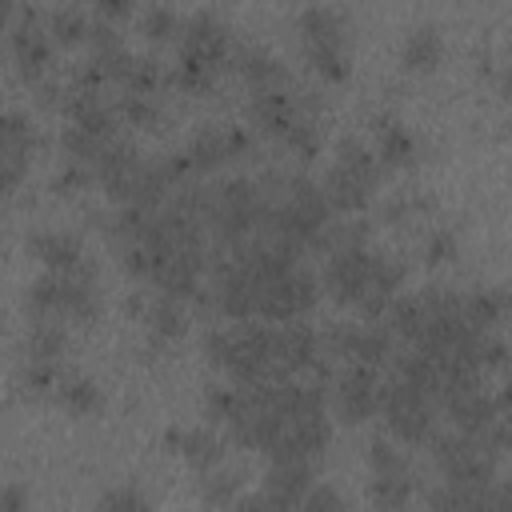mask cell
<instances>
[{
    "label": "cell",
    "instance_id": "obj_1",
    "mask_svg": "<svg viewBox=\"0 0 512 512\" xmlns=\"http://www.w3.org/2000/svg\"><path fill=\"white\" fill-rule=\"evenodd\" d=\"M204 348H208L212 364H220L240 384L276 380V372H272V324L240 320L232 328H212L204 336Z\"/></svg>",
    "mask_w": 512,
    "mask_h": 512
},
{
    "label": "cell",
    "instance_id": "obj_2",
    "mask_svg": "<svg viewBox=\"0 0 512 512\" xmlns=\"http://www.w3.org/2000/svg\"><path fill=\"white\" fill-rule=\"evenodd\" d=\"M380 172L384 168H380V160H376L372 148H364L360 140H344L340 152H336V164L324 176V200H328V208H344V212L364 208L368 196H372V188L380 184Z\"/></svg>",
    "mask_w": 512,
    "mask_h": 512
},
{
    "label": "cell",
    "instance_id": "obj_3",
    "mask_svg": "<svg viewBox=\"0 0 512 512\" xmlns=\"http://www.w3.org/2000/svg\"><path fill=\"white\" fill-rule=\"evenodd\" d=\"M376 408L384 412L392 436H400V440H408V444L428 440V432H432V400H428L424 392H416V388H408L404 380L392 376V380L380 384Z\"/></svg>",
    "mask_w": 512,
    "mask_h": 512
},
{
    "label": "cell",
    "instance_id": "obj_4",
    "mask_svg": "<svg viewBox=\"0 0 512 512\" xmlns=\"http://www.w3.org/2000/svg\"><path fill=\"white\" fill-rule=\"evenodd\" d=\"M316 276L308 268H288L284 276H276L264 292H260V304H256V320H276V324H288V320H300L312 304H316Z\"/></svg>",
    "mask_w": 512,
    "mask_h": 512
},
{
    "label": "cell",
    "instance_id": "obj_5",
    "mask_svg": "<svg viewBox=\"0 0 512 512\" xmlns=\"http://www.w3.org/2000/svg\"><path fill=\"white\" fill-rule=\"evenodd\" d=\"M180 32H184V40H180V64H196V68L216 72V64L228 52V28L212 12H192Z\"/></svg>",
    "mask_w": 512,
    "mask_h": 512
},
{
    "label": "cell",
    "instance_id": "obj_6",
    "mask_svg": "<svg viewBox=\"0 0 512 512\" xmlns=\"http://www.w3.org/2000/svg\"><path fill=\"white\" fill-rule=\"evenodd\" d=\"M372 252L364 244H348V248H336L324 264V288L340 300V304H356L364 284H368V272H372Z\"/></svg>",
    "mask_w": 512,
    "mask_h": 512
},
{
    "label": "cell",
    "instance_id": "obj_7",
    "mask_svg": "<svg viewBox=\"0 0 512 512\" xmlns=\"http://www.w3.org/2000/svg\"><path fill=\"white\" fill-rule=\"evenodd\" d=\"M336 352L348 364H364V368H384L392 356V332L384 324H360V328H340L336 332Z\"/></svg>",
    "mask_w": 512,
    "mask_h": 512
},
{
    "label": "cell",
    "instance_id": "obj_8",
    "mask_svg": "<svg viewBox=\"0 0 512 512\" xmlns=\"http://www.w3.org/2000/svg\"><path fill=\"white\" fill-rule=\"evenodd\" d=\"M308 480H312L308 460L272 464V472H268L264 484H260V496H264L268 512H296V504L308 496Z\"/></svg>",
    "mask_w": 512,
    "mask_h": 512
},
{
    "label": "cell",
    "instance_id": "obj_9",
    "mask_svg": "<svg viewBox=\"0 0 512 512\" xmlns=\"http://www.w3.org/2000/svg\"><path fill=\"white\" fill-rule=\"evenodd\" d=\"M376 396H380V372L376 368H364V364H348L340 372V384H336V404H340V416L344 420H364L376 412Z\"/></svg>",
    "mask_w": 512,
    "mask_h": 512
},
{
    "label": "cell",
    "instance_id": "obj_10",
    "mask_svg": "<svg viewBox=\"0 0 512 512\" xmlns=\"http://www.w3.org/2000/svg\"><path fill=\"white\" fill-rule=\"evenodd\" d=\"M28 144H32L28 120L20 112H0V192H8L24 176Z\"/></svg>",
    "mask_w": 512,
    "mask_h": 512
},
{
    "label": "cell",
    "instance_id": "obj_11",
    "mask_svg": "<svg viewBox=\"0 0 512 512\" xmlns=\"http://www.w3.org/2000/svg\"><path fill=\"white\" fill-rule=\"evenodd\" d=\"M500 412H504V400H496V396H488V392H480V388H472V392L448 400V416H452V424H456L464 436H484L492 424L504 420Z\"/></svg>",
    "mask_w": 512,
    "mask_h": 512
},
{
    "label": "cell",
    "instance_id": "obj_12",
    "mask_svg": "<svg viewBox=\"0 0 512 512\" xmlns=\"http://www.w3.org/2000/svg\"><path fill=\"white\" fill-rule=\"evenodd\" d=\"M400 264L396 260H372V272H368V284H364V292H360V308H364V316L368 320H376V316H384L388 312V304H392V296H396V288H400Z\"/></svg>",
    "mask_w": 512,
    "mask_h": 512
},
{
    "label": "cell",
    "instance_id": "obj_13",
    "mask_svg": "<svg viewBox=\"0 0 512 512\" xmlns=\"http://www.w3.org/2000/svg\"><path fill=\"white\" fill-rule=\"evenodd\" d=\"M300 36L304 44H344V12L328 4H312L300 12Z\"/></svg>",
    "mask_w": 512,
    "mask_h": 512
},
{
    "label": "cell",
    "instance_id": "obj_14",
    "mask_svg": "<svg viewBox=\"0 0 512 512\" xmlns=\"http://www.w3.org/2000/svg\"><path fill=\"white\" fill-rule=\"evenodd\" d=\"M28 248L44 260L48 272H68V268L84 264V260H80V244H76V236H64V232H40V236L28 240Z\"/></svg>",
    "mask_w": 512,
    "mask_h": 512
},
{
    "label": "cell",
    "instance_id": "obj_15",
    "mask_svg": "<svg viewBox=\"0 0 512 512\" xmlns=\"http://www.w3.org/2000/svg\"><path fill=\"white\" fill-rule=\"evenodd\" d=\"M12 52H16L20 68H24L28 76H36V72L48 64L52 44H48V36L36 28V20H24V24H16V32H12Z\"/></svg>",
    "mask_w": 512,
    "mask_h": 512
},
{
    "label": "cell",
    "instance_id": "obj_16",
    "mask_svg": "<svg viewBox=\"0 0 512 512\" xmlns=\"http://www.w3.org/2000/svg\"><path fill=\"white\" fill-rule=\"evenodd\" d=\"M412 152H416V140H412V132L404 124L376 120V160H380V168L384 164H408Z\"/></svg>",
    "mask_w": 512,
    "mask_h": 512
},
{
    "label": "cell",
    "instance_id": "obj_17",
    "mask_svg": "<svg viewBox=\"0 0 512 512\" xmlns=\"http://www.w3.org/2000/svg\"><path fill=\"white\" fill-rule=\"evenodd\" d=\"M464 320H468L472 332L488 336V332L504 320V292H500V288H480V292H472V296L464 300Z\"/></svg>",
    "mask_w": 512,
    "mask_h": 512
},
{
    "label": "cell",
    "instance_id": "obj_18",
    "mask_svg": "<svg viewBox=\"0 0 512 512\" xmlns=\"http://www.w3.org/2000/svg\"><path fill=\"white\" fill-rule=\"evenodd\" d=\"M424 324H428V304H424V296H400V300H392L388 304V332L392 336H404V340H412L416 344V336L424 332Z\"/></svg>",
    "mask_w": 512,
    "mask_h": 512
},
{
    "label": "cell",
    "instance_id": "obj_19",
    "mask_svg": "<svg viewBox=\"0 0 512 512\" xmlns=\"http://www.w3.org/2000/svg\"><path fill=\"white\" fill-rule=\"evenodd\" d=\"M440 52H444V40H440V32H436L432 24H416V28L404 36V64H408L412 72H428V68L440 60Z\"/></svg>",
    "mask_w": 512,
    "mask_h": 512
},
{
    "label": "cell",
    "instance_id": "obj_20",
    "mask_svg": "<svg viewBox=\"0 0 512 512\" xmlns=\"http://www.w3.org/2000/svg\"><path fill=\"white\" fill-rule=\"evenodd\" d=\"M372 500L380 512H404L412 500V484H408V468H392V472H372Z\"/></svg>",
    "mask_w": 512,
    "mask_h": 512
},
{
    "label": "cell",
    "instance_id": "obj_21",
    "mask_svg": "<svg viewBox=\"0 0 512 512\" xmlns=\"http://www.w3.org/2000/svg\"><path fill=\"white\" fill-rule=\"evenodd\" d=\"M184 156H188L192 172L212 168V164H220V160H228V156H232V152H228V136H224L220 128H204V132H196V136H192V144L184 148Z\"/></svg>",
    "mask_w": 512,
    "mask_h": 512
},
{
    "label": "cell",
    "instance_id": "obj_22",
    "mask_svg": "<svg viewBox=\"0 0 512 512\" xmlns=\"http://www.w3.org/2000/svg\"><path fill=\"white\" fill-rule=\"evenodd\" d=\"M240 72L256 84V88H272L276 80H280V64H276V56L268 52V48H260V44H248V48H240Z\"/></svg>",
    "mask_w": 512,
    "mask_h": 512
},
{
    "label": "cell",
    "instance_id": "obj_23",
    "mask_svg": "<svg viewBox=\"0 0 512 512\" xmlns=\"http://www.w3.org/2000/svg\"><path fill=\"white\" fill-rule=\"evenodd\" d=\"M64 344H68L64 328L52 324V320H40V324L28 332V360H48V364H56V356L64 352Z\"/></svg>",
    "mask_w": 512,
    "mask_h": 512
},
{
    "label": "cell",
    "instance_id": "obj_24",
    "mask_svg": "<svg viewBox=\"0 0 512 512\" xmlns=\"http://www.w3.org/2000/svg\"><path fill=\"white\" fill-rule=\"evenodd\" d=\"M56 396L72 408V412H96L100 408V388L88 376H60Z\"/></svg>",
    "mask_w": 512,
    "mask_h": 512
},
{
    "label": "cell",
    "instance_id": "obj_25",
    "mask_svg": "<svg viewBox=\"0 0 512 512\" xmlns=\"http://www.w3.org/2000/svg\"><path fill=\"white\" fill-rule=\"evenodd\" d=\"M184 456H188L196 468H216L224 452H220L216 432H208V428H192V432L184 436Z\"/></svg>",
    "mask_w": 512,
    "mask_h": 512
},
{
    "label": "cell",
    "instance_id": "obj_26",
    "mask_svg": "<svg viewBox=\"0 0 512 512\" xmlns=\"http://www.w3.org/2000/svg\"><path fill=\"white\" fill-rule=\"evenodd\" d=\"M312 68L328 80H344L348 76V64H344V44H304Z\"/></svg>",
    "mask_w": 512,
    "mask_h": 512
},
{
    "label": "cell",
    "instance_id": "obj_27",
    "mask_svg": "<svg viewBox=\"0 0 512 512\" xmlns=\"http://www.w3.org/2000/svg\"><path fill=\"white\" fill-rule=\"evenodd\" d=\"M148 324H152V332H160V336H180V332H184V312H180V304H176L172 296H160V300L148 308Z\"/></svg>",
    "mask_w": 512,
    "mask_h": 512
},
{
    "label": "cell",
    "instance_id": "obj_28",
    "mask_svg": "<svg viewBox=\"0 0 512 512\" xmlns=\"http://www.w3.org/2000/svg\"><path fill=\"white\" fill-rule=\"evenodd\" d=\"M280 140H284L292 152H300V156H316V148H320V140H316V124H312L308 116H296V120L280 132Z\"/></svg>",
    "mask_w": 512,
    "mask_h": 512
},
{
    "label": "cell",
    "instance_id": "obj_29",
    "mask_svg": "<svg viewBox=\"0 0 512 512\" xmlns=\"http://www.w3.org/2000/svg\"><path fill=\"white\" fill-rule=\"evenodd\" d=\"M88 16L80 12V8H56L52 12V32L60 36V40H80V36H88Z\"/></svg>",
    "mask_w": 512,
    "mask_h": 512
},
{
    "label": "cell",
    "instance_id": "obj_30",
    "mask_svg": "<svg viewBox=\"0 0 512 512\" xmlns=\"http://www.w3.org/2000/svg\"><path fill=\"white\" fill-rule=\"evenodd\" d=\"M96 512H148V500H144L136 488H112V492L96 504Z\"/></svg>",
    "mask_w": 512,
    "mask_h": 512
},
{
    "label": "cell",
    "instance_id": "obj_31",
    "mask_svg": "<svg viewBox=\"0 0 512 512\" xmlns=\"http://www.w3.org/2000/svg\"><path fill=\"white\" fill-rule=\"evenodd\" d=\"M296 512H344V504L328 484H320V488H308V496L296 504Z\"/></svg>",
    "mask_w": 512,
    "mask_h": 512
},
{
    "label": "cell",
    "instance_id": "obj_32",
    "mask_svg": "<svg viewBox=\"0 0 512 512\" xmlns=\"http://www.w3.org/2000/svg\"><path fill=\"white\" fill-rule=\"evenodd\" d=\"M392 468H408L404 464V456H400V448L392 444V440H372V472H392Z\"/></svg>",
    "mask_w": 512,
    "mask_h": 512
},
{
    "label": "cell",
    "instance_id": "obj_33",
    "mask_svg": "<svg viewBox=\"0 0 512 512\" xmlns=\"http://www.w3.org/2000/svg\"><path fill=\"white\" fill-rule=\"evenodd\" d=\"M120 112H124L132 124H148V120L156 116V104H152V96H132V92H124Z\"/></svg>",
    "mask_w": 512,
    "mask_h": 512
},
{
    "label": "cell",
    "instance_id": "obj_34",
    "mask_svg": "<svg viewBox=\"0 0 512 512\" xmlns=\"http://www.w3.org/2000/svg\"><path fill=\"white\" fill-rule=\"evenodd\" d=\"M144 32L148 36H172L176 32V12L172 8H148L144 12Z\"/></svg>",
    "mask_w": 512,
    "mask_h": 512
},
{
    "label": "cell",
    "instance_id": "obj_35",
    "mask_svg": "<svg viewBox=\"0 0 512 512\" xmlns=\"http://www.w3.org/2000/svg\"><path fill=\"white\" fill-rule=\"evenodd\" d=\"M204 492H208V500H216V504H220V500H228V496L236 492V476H232V472H224V476H220V472H212V476L204 480Z\"/></svg>",
    "mask_w": 512,
    "mask_h": 512
},
{
    "label": "cell",
    "instance_id": "obj_36",
    "mask_svg": "<svg viewBox=\"0 0 512 512\" xmlns=\"http://www.w3.org/2000/svg\"><path fill=\"white\" fill-rule=\"evenodd\" d=\"M0 512H28V492H24V484H4V488H0Z\"/></svg>",
    "mask_w": 512,
    "mask_h": 512
},
{
    "label": "cell",
    "instance_id": "obj_37",
    "mask_svg": "<svg viewBox=\"0 0 512 512\" xmlns=\"http://www.w3.org/2000/svg\"><path fill=\"white\" fill-rule=\"evenodd\" d=\"M452 252H456L452 232H436V236L428 240V260H452Z\"/></svg>",
    "mask_w": 512,
    "mask_h": 512
},
{
    "label": "cell",
    "instance_id": "obj_38",
    "mask_svg": "<svg viewBox=\"0 0 512 512\" xmlns=\"http://www.w3.org/2000/svg\"><path fill=\"white\" fill-rule=\"evenodd\" d=\"M232 512H268V504H264L260 492H248V496H240V500L232 504Z\"/></svg>",
    "mask_w": 512,
    "mask_h": 512
},
{
    "label": "cell",
    "instance_id": "obj_39",
    "mask_svg": "<svg viewBox=\"0 0 512 512\" xmlns=\"http://www.w3.org/2000/svg\"><path fill=\"white\" fill-rule=\"evenodd\" d=\"M76 184H84V168L80 164H72V168H64L56 176V188H76Z\"/></svg>",
    "mask_w": 512,
    "mask_h": 512
},
{
    "label": "cell",
    "instance_id": "obj_40",
    "mask_svg": "<svg viewBox=\"0 0 512 512\" xmlns=\"http://www.w3.org/2000/svg\"><path fill=\"white\" fill-rule=\"evenodd\" d=\"M96 12H104V16H124V12H128V0H100Z\"/></svg>",
    "mask_w": 512,
    "mask_h": 512
},
{
    "label": "cell",
    "instance_id": "obj_41",
    "mask_svg": "<svg viewBox=\"0 0 512 512\" xmlns=\"http://www.w3.org/2000/svg\"><path fill=\"white\" fill-rule=\"evenodd\" d=\"M8 12H12V8H8V4H4V0H0V24H4V20H8Z\"/></svg>",
    "mask_w": 512,
    "mask_h": 512
}]
</instances>
